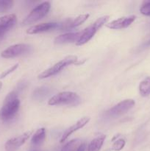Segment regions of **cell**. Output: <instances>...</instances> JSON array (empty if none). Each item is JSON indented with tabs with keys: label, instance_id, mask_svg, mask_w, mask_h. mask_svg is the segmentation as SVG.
<instances>
[{
	"label": "cell",
	"instance_id": "obj_1",
	"mask_svg": "<svg viewBox=\"0 0 150 151\" xmlns=\"http://www.w3.org/2000/svg\"><path fill=\"white\" fill-rule=\"evenodd\" d=\"M20 105L18 93L15 91L9 93L4 98L2 107L0 109V119L4 122L13 119L19 111Z\"/></svg>",
	"mask_w": 150,
	"mask_h": 151
},
{
	"label": "cell",
	"instance_id": "obj_10",
	"mask_svg": "<svg viewBox=\"0 0 150 151\" xmlns=\"http://www.w3.org/2000/svg\"><path fill=\"white\" fill-rule=\"evenodd\" d=\"M60 24L57 22H46V23L39 24L31 27L26 30V33L33 35V34L41 33V32H49L55 29H60Z\"/></svg>",
	"mask_w": 150,
	"mask_h": 151
},
{
	"label": "cell",
	"instance_id": "obj_26",
	"mask_svg": "<svg viewBox=\"0 0 150 151\" xmlns=\"http://www.w3.org/2000/svg\"><path fill=\"white\" fill-rule=\"evenodd\" d=\"M147 45H150V40L147 42Z\"/></svg>",
	"mask_w": 150,
	"mask_h": 151
},
{
	"label": "cell",
	"instance_id": "obj_2",
	"mask_svg": "<svg viewBox=\"0 0 150 151\" xmlns=\"http://www.w3.org/2000/svg\"><path fill=\"white\" fill-rule=\"evenodd\" d=\"M81 101L79 96L76 93L72 91H63L51 97L48 101L49 106H60L68 105L75 106Z\"/></svg>",
	"mask_w": 150,
	"mask_h": 151
},
{
	"label": "cell",
	"instance_id": "obj_22",
	"mask_svg": "<svg viewBox=\"0 0 150 151\" xmlns=\"http://www.w3.org/2000/svg\"><path fill=\"white\" fill-rule=\"evenodd\" d=\"M140 12L144 16H150V1L144 2L140 8Z\"/></svg>",
	"mask_w": 150,
	"mask_h": 151
},
{
	"label": "cell",
	"instance_id": "obj_25",
	"mask_svg": "<svg viewBox=\"0 0 150 151\" xmlns=\"http://www.w3.org/2000/svg\"><path fill=\"white\" fill-rule=\"evenodd\" d=\"M1 88H2V83L0 82V90L1 89Z\"/></svg>",
	"mask_w": 150,
	"mask_h": 151
},
{
	"label": "cell",
	"instance_id": "obj_8",
	"mask_svg": "<svg viewBox=\"0 0 150 151\" xmlns=\"http://www.w3.org/2000/svg\"><path fill=\"white\" fill-rule=\"evenodd\" d=\"M32 131H26V132L24 133L21 135H19L18 137H13V138L10 139L6 142L5 145H4V148L6 151H16V150L19 148L21 146L23 145L26 140L30 137L32 135Z\"/></svg>",
	"mask_w": 150,
	"mask_h": 151
},
{
	"label": "cell",
	"instance_id": "obj_27",
	"mask_svg": "<svg viewBox=\"0 0 150 151\" xmlns=\"http://www.w3.org/2000/svg\"><path fill=\"white\" fill-rule=\"evenodd\" d=\"M31 151H42V150H31Z\"/></svg>",
	"mask_w": 150,
	"mask_h": 151
},
{
	"label": "cell",
	"instance_id": "obj_18",
	"mask_svg": "<svg viewBox=\"0 0 150 151\" xmlns=\"http://www.w3.org/2000/svg\"><path fill=\"white\" fill-rule=\"evenodd\" d=\"M80 142L81 140L79 139L71 140L62 147L61 151H76L77 147L80 145Z\"/></svg>",
	"mask_w": 150,
	"mask_h": 151
},
{
	"label": "cell",
	"instance_id": "obj_14",
	"mask_svg": "<svg viewBox=\"0 0 150 151\" xmlns=\"http://www.w3.org/2000/svg\"><path fill=\"white\" fill-rule=\"evenodd\" d=\"M46 139V129L44 128H39L35 131L31 139V144L34 147L41 146Z\"/></svg>",
	"mask_w": 150,
	"mask_h": 151
},
{
	"label": "cell",
	"instance_id": "obj_21",
	"mask_svg": "<svg viewBox=\"0 0 150 151\" xmlns=\"http://www.w3.org/2000/svg\"><path fill=\"white\" fill-rule=\"evenodd\" d=\"M125 145H126V141H125L124 139H118L115 140L113 142V144L112 145L111 149L114 151H120L124 147Z\"/></svg>",
	"mask_w": 150,
	"mask_h": 151
},
{
	"label": "cell",
	"instance_id": "obj_12",
	"mask_svg": "<svg viewBox=\"0 0 150 151\" xmlns=\"http://www.w3.org/2000/svg\"><path fill=\"white\" fill-rule=\"evenodd\" d=\"M90 121V117L89 116H84V117L81 118L80 119L77 121L75 124H74L72 126H71L70 128H68L64 133H63V136H62L61 139H60V142L63 143L73 133L76 132L78 130L81 129V128H83L85 125H86Z\"/></svg>",
	"mask_w": 150,
	"mask_h": 151
},
{
	"label": "cell",
	"instance_id": "obj_6",
	"mask_svg": "<svg viewBox=\"0 0 150 151\" xmlns=\"http://www.w3.org/2000/svg\"><path fill=\"white\" fill-rule=\"evenodd\" d=\"M32 50V47L26 44H17L10 46L3 50L1 53V57L3 58H13L29 53Z\"/></svg>",
	"mask_w": 150,
	"mask_h": 151
},
{
	"label": "cell",
	"instance_id": "obj_9",
	"mask_svg": "<svg viewBox=\"0 0 150 151\" xmlns=\"http://www.w3.org/2000/svg\"><path fill=\"white\" fill-rule=\"evenodd\" d=\"M17 22L16 14H7L0 17V39L4 36L10 29L14 27Z\"/></svg>",
	"mask_w": 150,
	"mask_h": 151
},
{
	"label": "cell",
	"instance_id": "obj_15",
	"mask_svg": "<svg viewBox=\"0 0 150 151\" xmlns=\"http://www.w3.org/2000/svg\"><path fill=\"white\" fill-rule=\"evenodd\" d=\"M51 92V89L47 86H41L39 88H37L32 93V97L35 100L41 101L46 98L50 93Z\"/></svg>",
	"mask_w": 150,
	"mask_h": 151
},
{
	"label": "cell",
	"instance_id": "obj_17",
	"mask_svg": "<svg viewBox=\"0 0 150 151\" xmlns=\"http://www.w3.org/2000/svg\"><path fill=\"white\" fill-rule=\"evenodd\" d=\"M139 92L142 97H147L150 94V77L143 80L139 84Z\"/></svg>",
	"mask_w": 150,
	"mask_h": 151
},
{
	"label": "cell",
	"instance_id": "obj_5",
	"mask_svg": "<svg viewBox=\"0 0 150 151\" xmlns=\"http://www.w3.org/2000/svg\"><path fill=\"white\" fill-rule=\"evenodd\" d=\"M51 9V3L49 1H44L38 4L37 7L32 9L30 13L22 22L23 25H28L35 23L46 16Z\"/></svg>",
	"mask_w": 150,
	"mask_h": 151
},
{
	"label": "cell",
	"instance_id": "obj_23",
	"mask_svg": "<svg viewBox=\"0 0 150 151\" xmlns=\"http://www.w3.org/2000/svg\"><path fill=\"white\" fill-rule=\"evenodd\" d=\"M19 63H16V64H14L13 66H12L11 67H10L9 69H7V70L4 71V72H2V73L0 75V79H3V78H6L7 76H8L10 74H11L12 72H13L14 71H16V69H18V67H19Z\"/></svg>",
	"mask_w": 150,
	"mask_h": 151
},
{
	"label": "cell",
	"instance_id": "obj_20",
	"mask_svg": "<svg viewBox=\"0 0 150 151\" xmlns=\"http://www.w3.org/2000/svg\"><path fill=\"white\" fill-rule=\"evenodd\" d=\"M12 0H0V13H4L9 11L13 6Z\"/></svg>",
	"mask_w": 150,
	"mask_h": 151
},
{
	"label": "cell",
	"instance_id": "obj_24",
	"mask_svg": "<svg viewBox=\"0 0 150 151\" xmlns=\"http://www.w3.org/2000/svg\"><path fill=\"white\" fill-rule=\"evenodd\" d=\"M86 144L85 143H81L80 145L77 147L76 151H85L86 150Z\"/></svg>",
	"mask_w": 150,
	"mask_h": 151
},
{
	"label": "cell",
	"instance_id": "obj_19",
	"mask_svg": "<svg viewBox=\"0 0 150 151\" xmlns=\"http://www.w3.org/2000/svg\"><path fill=\"white\" fill-rule=\"evenodd\" d=\"M90 14L87 13V14H82L78 16L77 17L75 18L74 20L71 21L70 23V29L71 28H74V27H77L78 26L81 25L82 24H83L87 19L89 18Z\"/></svg>",
	"mask_w": 150,
	"mask_h": 151
},
{
	"label": "cell",
	"instance_id": "obj_7",
	"mask_svg": "<svg viewBox=\"0 0 150 151\" xmlns=\"http://www.w3.org/2000/svg\"><path fill=\"white\" fill-rule=\"evenodd\" d=\"M135 101L132 99H127L120 102L107 111V116L110 117H118L124 114L135 106Z\"/></svg>",
	"mask_w": 150,
	"mask_h": 151
},
{
	"label": "cell",
	"instance_id": "obj_4",
	"mask_svg": "<svg viewBox=\"0 0 150 151\" xmlns=\"http://www.w3.org/2000/svg\"><path fill=\"white\" fill-rule=\"evenodd\" d=\"M78 58L75 55H69L66 56L63 59H62L60 61L57 62L55 64L53 65L49 69H46L43 72H41L38 78L39 79H45V78H49V77H52L54 75H57L60 72H61L63 69L66 67V66H69L71 64H76L78 62Z\"/></svg>",
	"mask_w": 150,
	"mask_h": 151
},
{
	"label": "cell",
	"instance_id": "obj_3",
	"mask_svg": "<svg viewBox=\"0 0 150 151\" xmlns=\"http://www.w3.org/2000/svg\"><path fill=\"white\" fill-rule=\"evenodd\" d=\"M109 18H110L109 16H101V17L99 18L92 24L85 28V29H83L82 31V34H81L80 37L76 42V45L82 46L88 43L94 37L96 32L108 21Z\"/></svg>",
	"mask_w": 150,
	"mask_h": 151
},
{
	"label": "cell",
	"instance_id": "obj_11",
	"mask_svg": "<svg viewBox=\"0 0 150 151\" xmlns=\"http://www.w3.org/2000/svg\"><path fill=\"white\" fill-rule=\"evenodd\" d=\"M136 19L135 16H129L126 17H121L119 19L113 20L110 22V23L107 24L106 27L112 29H124V28L128 27L129 25L132 24L134 21Z\"/></svg>",
	"mask_w": 150,
	"mask_h": 151
},
{
	"label": "cell",
	"instance_id": "obj_13",
	"mask_svg": "<svg viewBox=\"0 0 150 151\" xmlns=\"http://www.w3.org/2000/svg\"><path fill=\"white\" fill-rule=\"evenodd\" d=\"M81 34H82V31L62 34L54 38V43L55 44H64L76 42L80 37Z\"/></svg>",
	"mask_w": 150,
	"mask_h": 151
},
{
	"label": "cell",
	"instance_id": "obj_16",
	"mask_svg": "<svg viewBox=\"0 0 150 151\" xmlns=\"http://www.w3.org/2000/svg\"><path fill=\"white\" fill-rule=\"evenodd\" d=\"M106 136L101 134L94 138L88 146V151H99L105 140Z\"/></svg>",
	"mask_w": 150,
	"mask_h": 151
}]
</instances>
